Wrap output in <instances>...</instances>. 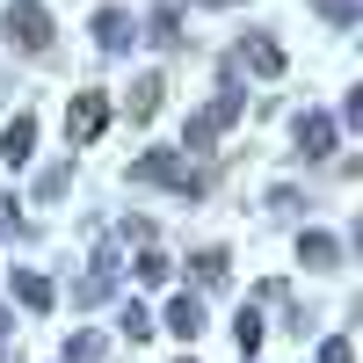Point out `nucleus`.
<instances>
[{
	"mask_svg": "<svg viewBox=\"0 0 363 363\" xmlns=\"http://www.w3.org/2000/svg\"><path fill=\"white\" fill-rule=\"evenodd\" d=\"M320 363H356V342H349V335H327V342H320Z\"/></svg>",
	"mask_w": 363,
	"mask_h": 363,
	"instance_id": "obj_21",
	"label": "nucleus"
},
{
	"mask_svg": "<svg viewBox=\"0 0 363 363\" xmlns=\"http://www.w3.org/2000/svg\"><path fill=\"white\" fill-rule=\"evenodd\" d=\"M262 335H269V320H262L255 306H240V320H233V342H240V356H255V349H262Z\"/></svg>",
	"mask_w": 363,
	"mask_h": 363,
	"instance_id": "obj_14",
	"label": "nucleus"
},
{
	"mask_svg": "<svg viewBox=\"0 0 363 363\" xmlns=\"http://www.w3.org/2000/svg\"><path fill=\"white\" fill-rule=\"evenodd\" d=\"M0 335H8V313H0Z\"/></svg>",
	"mask_w": 363,
	"mask_h": 363,
	"instance_id": "obj_24",
	"label": "nucleus"
},
{
	"mask_svg": "<svg viewBox=\"0 0 363 363\" xmlns=\"http://www.w3.org/2000/svg\"><path fill=\"white\" fill-rule=\"evenodd\" d=\"M189 269H196V284H225L233 255H225V247H196V255H189Z\"/></svg>",
	"mask_w": 363,
	"mask_h": 363,
	"instance_id": "obj_16",
	"label": "nucleus"
},
{
	"mask_svg": "<svg viewBox=\"0 0 363 363\" xmlns=\"http://www.w3.org/2000/svg\"><path fill=\"white\" fill-rule=\"evenodd\" d=\"M8 291L22 298L29 313H51V298H58V291H51V277H37V269H15V277H8Z\"/></svg>",
	"mask_w": 363,
	"mask_h": 363,
	"instance_id": "obj_13",
	"label": "nucleus"
},
{
	"mask_svg": "<svg viewBox=\"0 0 363 363\" xmlns=\"http://www.w3.org/2000/svg\"><path fill=\"white\" fill-rule=\"evenodd\" d=\"M240 102H247V95H240V73L225 66V95H218V102H203L189 124H182V145H174V153H211V138H218L233 116H240Z\"/></svg>",
	"mask_w": 363,
	"mask_h": 363,
	"instance_id": "obj_2",
	"label": "nucleus"
},
{
	"mask_svg": "<svg viewBox=\"0 0 363 363\" xmlns=\"http://www.w3.org/2000/svg\"><path fill=\"white\" fill-rule=\"evenodd\" d=\"M306 8H313L320 22H335V29H356V22H363V0H306Z\"/></svg>",
	"mask_w": 363,
	"mask_h": 363,
	"instance_id": "obj_15",
	"label": "nucleus"
},
{
	"mask_svg": "<svg viewBox=\"0 0 363 363\" xmlns=\"http://www.w3.org/2000/svg\"><path fill=\"white\" fill-rule=\"evenodd\" d=\"M160 327H167L174 342H196V335H203V298H196V291H174L167 313H160Z\"/></svg>",
	"mask_w": 363,
	"mask_h": 363,
	"instance_id": "obj_10",
	"label": "nucleus"
},
{
	"mask_svg": "<svg viewBox=\"0 0 363 363\" xmlns=\"http://www.w3.org/2000/svg\"><path fill=\"white\" fill-rule=\"evenodd\" d=\"M116 327H124V335H131V342H145V335H153V313H145V306H138V298H131V306H124V313H116Z\"/></svg>",
	"mask_w": 363,
	"mask_h": 363,
	"instance_id": "obj_20",
	"label": "nucleus"
},
{
	"mask_svg": "<svg viewBox=\"0 0 363 363\" xmlns=\"http://www.w3.org/2000/svg\"><path fill=\"white\" fill-rule=\"evenodd\" d=\"M160 95H167V80H160V73H138L131 95H124V116H131V124H153V116H160Z\"/></svg>",
	"mask_w": 363,
	"mask_h": 363,
	"instance_id": "obj_11",
	"label": "nucleus"
},
{
	"mask_svg": "<svg viewBox=\"0 0 363 363\" xmlns=\"http://www.w3.org/2000/svg\"><path fill=\"white\" fill-rule=\"evenodd\" d=\"M58 363H102V335H95V327L66 335V356H58Z\"/></svg>",
	"mask_w": 363,
	"mask_h": 363,
	"instance_id": "obj_18",
	"label": "nucleus"
},
{
	"mask_svg": "<svg viewBox=\"0 0 363 363\" xmlns=\"http://www.w3.org/2000/svg\"><path fill=\"white\" fill-rule=\"evenodd\" d=\"M335 145H342V124H335L327 109H298V116H291V153H298V160H327Z\"/></svg>",
	"mask_w": 363,
	"mask_h": 363,
	"instance_id": "obj_5",
	"label": "nucleus"
},
{
	"mask_svg": "<svg viewBox=\"0 0 363 363\" xmlns=\"http://www.w3.org/2000/svg\"><path fill=\"white\" fill-rule=\"evenodd\" d=\"M95 51H102V58L138 51V15H131V8H95Z\"/></svg>",
	"mask_w": 363,
	"mask_h": 363,
	"instance_id": "obj_7",
	"label": "nucleus"
},
{
	"mask_svg": "<svg viewBox=\"0 0 363 363\" xmlns=\"http://www.w3.org/2000/svg\"><path fill=\"white\" fill-rule=\"evenodd\" d=\"M131 182H153V189H174V196H203L211 189V174L189 167V153H145V160H131Z\"/></svg>",
	"mask_w": 363,
	"mask_h": 363,
	"instance_id": "obj_3",
	"label": "nucleus"
},
{
	"mask_svg": "<svg viewBox=\"0 0 363 363\" xmlns=\"http://www.w3.org/2000/svg\"><path fill=\"white\" fill-rule=\"evenodd\" d=\"M0 44L22 51V58H44L51 51V8L44 0H8L0 8Z\"/></svg>",
	"mask_w": 363,
	"mask_h": 363,
	"instance_id": "obj_1",
	"label": "nucleus"
},
{
	"mask_svg": "<svg viewBox=\"0 0 363 363\" xmlns=\"http://www.w3.org/2000/svg\"><path fill=\"white\" fill-rule=\"evenodd\" d=\"M66 189H73V160H58V167H44V174H37V203H58Z\"/></svg>",
	"mask_w": 363,
	"mask_h": 363,
	"instance_id": "obj_17",
	"label": "nucleus"
},
{
	"mask_svg": "<svg viewBox=\"0 0 363 363\" xmlns=\"http://www.w3.org/2000/svg\"><path fill=\"white\" fill-rule=\"evenodd\" d=\"M174 22H182V0H160V8L138 22V37H145V44H160V51H174V44H182V29H174Z\"/></svg>",
	"mask_w": 363,
	"mask_h": 363,
	"instance_id": "obj_12",
	"label": "nucleus"
},
{
	"mask_svg": "<svg viewBox=\"0 0 363 363\" xmlns=\"http://www.w3.org/2000/svg\"><path fill=\"white\" fill-rule=\"evenodd\" d=\"M8 203H15V196H8ZM8 203H0V240H22V218H15Z\"/></svg>",
	"mask_w": 363,
	"mask_h": 363,
	"instance_id": "obj_22",
	"label": "nucleus"
},
{
	"mask_svg": "<svg viewBox=\"0 0 363 363\" xmlns=\"http://www.w3.org/2000/svg\"><path fill=\"white\" fill-rule=\"evenodd\" d=\"M233 73H255V80H284V44L269 29H247L233 44Z\"/></svg>",
	"mask_w": 363,
	"mask_h": 363,
	"instance_id": "obj_6",
	"label": "nucleus"
},
{
	"mask_svg": "<svg viewBox=\"0 0 363 363\" xmlns=\"http://www.w3.org/2000/svg\"><path fill=\"white\" fill-rule=\"evenodd\" d=\"M109 116H116V102L102 95V87H73V102H66V145H73V153L95 145L109 131Z\"/></svg>",
	"mask_w": 363,
	"mask_h": 363,
	"instance_id": "obj_4",
	"label": "nucleus"
},
{
	"mask_svg": "<svg viewBox=\"0 0 363 363\" xmlns=\"http://www.w3.org/2000/svg\"><path fill=\"white\" fill-rule=\"evenodd\" d=\"M189 8H240V0H189Z\"/></svg>",
	"mask_w": 363,
	"mask_h": 363,
	"instance_id": "obj_23",
	"label": "nucleus"
},
{
	"mask_svg": "<svg viewBox=\"0 0 363 363\" xmlns=\"http://www.w3.org/2000/svg\"><path fill=\"white\" fill-rule=\"evenodd\" d=\"M342 255H349V247H342L335 233H320V225H306V233H298V262H306L313 277H335V269H342Z\"/></svg>",
	"mask_w": 363,
	"mask_h": 363,
	"instance_id": "obj_9",
	"label": "nucleus"
},
{
	"mask_svg": "<svg viewBox=\"0 0 363 363\" xmlns=\"http://www.w3.org/2000/svg\"><path fill=\"white\" fill-rule=\"evenodd\" d=\"M29 153H37V116H29V109H15L8 116V124H0V167H29Z\"/></svg>",
	"mask_w": 363,
	"mask_h": 363,
	"instance_id": "obj_8",
	"label": "nucleus"
},
{
	"mask_svg": "<svg viewBox=\"0 0 363 363\" xmlns=\"http://www.w3.org/2000/svg\"><path fill=\"white\" fill-rule=\"evenodd\" d=\"M131 277H138V284H167V277H174V262H167L160 247H145V255L131 262Z\"/></svg>",
	"mask_w": 363,
	"mask_h": 363,
	"instance_id": "obj_19",
	"label": "nucleus"
}]
</instances>
